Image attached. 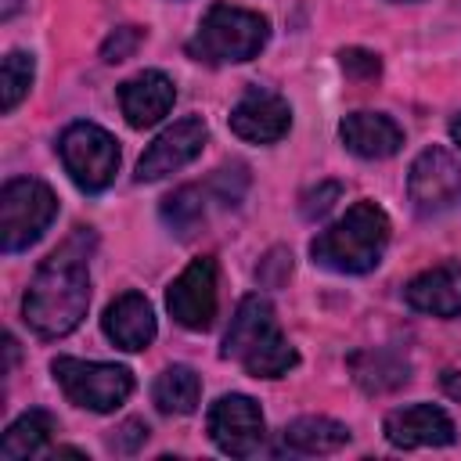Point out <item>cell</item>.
I'll list each match as a JSON object with an SVG mask.
<instances>
[{
  "label": "cell",
  "mask_w": 461,
  "mask_h": 461,
  "mask_svg": "<svg viewBox=\"0 0 461 461\" xmlns=\"http://www.w3.org/2000/svg\"><path fill=\"white\" fill-rule=\"evenodd\" d=\"M90 249L94 230L76 227L32 274L22 317L40 339H65L76 331L90 306Z\"/></svg>",
  "instance_id": "cell-1"
},
{
  "label": "cell",
  "mask_w": 461,
  "mask_h": 461,
  "mask_svg": "<svg viewBox=\"0 0 461 461\" xmlns=\"http://www.w3.org/2000/svg\"><path fill=\"white\" fill-rule=\"evenodd\" d=\"M220 353L227 360H238L252 378H281L299 364V353L288 346L270 299L259 292L238 303Z\"/></svg>",
  "instance_id": "cell-2"
},
{
  "label": "cell",
  "mask_w": 461,
  "mask_h": 461,
  "mask_svg": "<svg viewBox=\"0 0 461 461\" xmlns=\"http://www.w3.org/2000/svg\"><path fill=\"white\" fill-rule=\"evenodd\" d=\"M389 216L375 202H353L346 216H339L331 227H324L310 241V256L317 267L335 274H367L382 263L389 245Z\"/></svg>",
  "instance_id": "cell-3"
},
{
  "label": "cell",
  "mask_w": 461,
  "mask_h": 461,
  "mask_svg": "<svg viewBox=\"0 0 461 461\" xmlns=\"http://www.w3.org/2000/svg\"><path fill=\"white\" fill-rule=\"evenodd\" d=\"M270 40V22L259 11H245L234 4H212L194 36L187 40V54L205 65H234L256 58Z\"/></svg>",
  "instance_id": "cell-4"
},
{
  "label": "cell",
  "mask_w": 461,
  "mask_h": 461,
  "mask_svg": "<svg viewBox=\"0 0 461 461\" xmlns=\"http://www.w3.org/2000/svg\"><path fill=\"white\" fill-rule=\"evenodd\" d=\"M58 216L54 191L36 176H14L0 191V249L7 256L25 252L43 238Z\"/></svg>",
  "instance_id": "cell-5"
},
{
  "label": "cell",
  "mask_w": 461,
  "mask_h": 461,
  "mask_svg": "<svg viewBox=\"0 0 461 461\" xmlns=\"http://www.w3.org/2000/svg\"><path fill=\"white\" fill-rule=\"evenodd\" d=\"M50 375L68 396V403L108 414L122 407L133 393V371L122 364H104V360H79V357H58L50 360Z\"/></svg>",
  "instance_id": "cell-6"
},
{
  "label": "cell",
  "mask_w": 461,
  "mask_h": 461,
  "mask_svg": "<svg viewBox=\"0 0 461 461\" xmlns=\"http://www.w3.org/2000/svg\"><path fill=\"white\" fill-rule=\"evenodd\" d=\"M58 155L65 173L72 176L76 187L97 194L115 180L119 169V140L97 126V122H72L58 137Z\"/></svg>",
  "instance_id": "cell-7"
},
{
  "label": "cell",
  "mask_w": 461,
  "mask_h": 461,
  "mask_svg": "<svg viewBox=\"0 0 461 461\" xmlns=\"http://www.w3.org/2000/svg\"><path fill=\"white\" fill-rule=\"evenodd\" d=\"M407 198L418 216H439V212L461 205V162L439 144L425 148L411 162Z\"/></svg>",
  "instance_id": "cell-8"
},
{
  "label": "cell",
  "mask_w": 461,
  "mask_h": 461,
  "mask_svg": "<svg viewBox=\"0 0 461 461\" xmlns=\"http://www.w3.org/2000/svg\"><path fill=\"white\" fill-rule=\"evenodd\" d=\"M220 281H216V259L212 256H198L191 259L166 288V306L169 317L187 328V331H205L216 321V306H220Z\"/></svg>",
  "instance_id": "cell-9"
},
{
  "label": "cell",
  "mask_w": 461,
  "mask_h": 461,
  "mask_svg": "<svg viewBox=\"0 0 461 461\" xmlns=\"http://www.w3.org/2000/svg\"><path fill=\"white\" fill-rule=\"evenodd\" d=\"M209 439L230 457H252L263 447V411L245 393H223L205 414Z\"/></svg>",
  "instance_id": "cell-10"
},
{
  "label": "cell",
  "mask_w": 461,
  "mask_h": 461,
  "mask_svg": "<svg viewBox=\"0 0 461 461\" xmlns=\"http://www.w3.org/2000/svg\"><path fill=\"white\" fill-rule=\"evenodd\" d=\"M205 137H209V126H205L198 115L176 119V122L166 126V130L148 144V151L140 155V162H137V180L148 184V180H162L166 173L184 169L191 158L202 155Z\"/></svg>",
  "instance_id": "cell-11"
},
{
  "label": "cell",
  "mask_w": 461,
  "mask_h": 461,
  "mask_svg": "<svg viewBox=\"0 0 461 461\" xmlns=\"http://www.w3.org/2000/svg\"><path fill=\"white\" fill-rule=\"evenodd\" d=\"M227 122H230V133L249 140V144H274V140H281L288 133L292 108H288V101L281 94L249 86L241 94V101L230 108Z\"/></svg>",
  "instance_id": "cell-12"
},
{
  "label": "cell",
  "mask_w": 461,
  "mask_h": 461,
  "mask_svg": "<svg viewBox=\"0 0 461 461\" xmlns=\"http://www.w3.org/2000/svg\"><path fill=\"white\" fill-rule=\"evenodd\" d=\"M382 432L393 447L400 450H418V447H447L454 443V421L443 407L436 403H411V407H396L385 414Z\"/></svg>",
  "instance_id": "cell-13"
},
{
  "label": "cell",
  "mask_w": 461,
  "mask_h": 461,
  "mask_svg": "<svg viewBox=\"0 0 461 461\" xmlns=\"http://www.w3.org/2000/svg\"><path fill=\"white\" fill-rule=\"evenodd\" d=\"M173 101H176V86L158 68H144L119 83V108L133 130H148L158 119H166Z\"/></svg>",
  "instance_id": "cell-14"
},
{
  "label": "cell",
  "mask_w": 461,
  "mask_h": 461,
  "mask_svg": "<svg viewBox=\"0 0 461 461\" xmlns=\"http://www.w3.org/2000/svg\"><path fill=\"white\" fill-rule=\"evenodd\" d=\"M101 331L108 335V342H115L119 349L126 353H137V349H148L155 342V310L148 303V295L140 292H122L119 299H112L104 306V317H101Z\"/></svg>",
  "instance_id": "cell-15"
},
{
  "label": "cell",
  "mask_w": 461,
  "mask_h": 461,
  "mask_svg": "<svg viewBox=\"0 0 461 461\" xmlns=\"http://www.w3.org/2000/svg\"><path fill=\"white\" fill-rule=\"evenodd\" d=\"M403 299L411 310L429 313V317H461V263H439L432 270H421L418 277L407 281Z\"/></svg>",
  "instance_id": "cell-16"
},
{
  "label": "cell",
  "mask_w": 461,
  "mask_h": 461,
  "mask_svg": "<svg viewBox=\"0 0 461 461\" xmlns=\"http://www.w3.org/2000/svg\"><path fill=\"white\" fill-rule=\"evenodd\" d=\"M339 137L357 158H389L403 144L400 122L385 112H349L339 122Z\"/></svg>",
  "instance_id": "cell-17"
},
{
  "label": "cell",
  "mask_w": 461,
  "mask_h": 461,
  "mask_svg": "<svg viewBox=\"0 0 461 461\" xmlns=\"http://www.w3.org/2000/svg\"><path fill=\"white\" fill-rule=\"evenodd\" d=\"M349 439H353L349 425L324 418V414H303V418L288 421L281 432V447L292 454H335Z\"/></svg>",
  "instance_id": "cell-18"
},
{
  "label": "cell",
  "mask_w": 461,
  "mask_h": 461,
  "mask_svg": "<svg viewBox=\"0 0 461 461\" xmlns=\"http://www.w3.org/2000/svg\"><path fill=\"white\" fill-rule=\"evenodd\" d=\"M54 432H58V421H54L47 411L32 407V411H25L22 418H14V421L7 425V432H4V439H0V457H4V461L36 457V454L47 450V443L54 439Z\"/></svg>",
  "instance_id": "cell-19"
},
{
  "label": "cell",
  "mask_w": 461,
  "mask_h": 461,
  "mask_svg": "<svg viewBox=\"0 0 461 461\" xmlns=\"http://www.w3.org/2000/svg\"><path fill=\"white\" fill-rule=\"evenodd\" d=\"M198 396H202V378L187 364H169L151 385V400L162 414H191L198 407Z\"/></svg>",
  "instance_id": "cell-20"
},
{
  "label": "cell",
  "mask_w": 461,
  "mask_h": 461,
  "mask_svg": "<svg viewBox=\"0 0 461 461\" xmlns=\"http://www.w3.org/2000/svg\"><path fill=\"white\" fill-rule=\"evenodd\" d=\"M353 378L367 389V393H389V389H400L407 382V360L393 357V353H382V349H371V353H360L353 360Z\"/></svg>",
  "instance_id": "cell-21"
},
{
  "label": "cell",
  "mask_w": 461,
  "mask_h": 461,
  "mask_svg": "<svg viewBox=\"0 0 461 461\" xmlns=\"http://www.w3.org/2000/svg\"><path fill=\"white\" fill-rule=\"evenodd\" d=\"M162 220H166V227H169L173 234L187 238V234L205 220V198H202V187L184 184V187H176L173 194H166V198H162Z\"/></svg>",
  "instance_id": "cell-22"
},
{
  "label": "cell",
  "mask_w": 461,
  "mask_h": 461,
  "mask_svg": "<svg viewBox=\"0 0 461 461\" xmlns=\"http://www.w3.org/2000/svg\"><path fill=\"white\" fill-rule=\"evenodd\" d=\"M32 79H36V61H32V54H25V50H7V54H4V65H0V108H4V112H14L18 101L29 94Z\"/></svg>",
  "instance_id": "cell-23"
},
{
  "label": "cell",
  "mask_w": 461,
  "mask_h": 461,
  "mask_svg": "<svg viewBox=\"0 0 461 461\" xmlns=\"http://www.w3.org/2000/svg\"><path fill=\"white\" fill-rule=\"evenodd\" d=\"M339 68L353 79H378L382 76V58L364 47H342L339 50Z\"/></svg>",
  "instance_id": "cell-24"
},
{
  "label": "cell",
  "mask_w": 461,
  "mask_h": 461,
  "mask_svg": "<svg viewBox=\"0 0 461 461\" xmlns=\"http://www.w3.org/2000/svg\"><path fill=\"white\" fill-rule=\"evenodd\" d=\"M140 40H144V29H140V25H119V29L101 43V58H104L108 65L126 61V58H133V50L140 47Z\"/></svg>",
  "instance_id": "cell-25"
},
{
  "label": "cell",
  "mask_w": 461,
  "mask_h": 461,
  "mask_svg": "<svg viewBox=\"0 0 461 461\" xmlns=\"http://www.w3.org/2000/svg\"><path fill=\"white\" fill-rule=\"evenodd\" d=\"M288 274H292V252H285V249L267 252V259L256 267V281L259 285H281Z\"/></svg>",
  "instance_id": "cell-26"
},
{
  "label": "cell",
  "mask_w": 461,
  "mask_h": 461,
  "mask_svg": "<svg viewBox=\"0 0 461 461\" xmlns=\"http://www.w3.org/2000/svg\"><path fill=\"white\" fill-rule=\"evenodd\" d=\"M339 184H321L317 191H310V194H303V216L306 220H317V216H324L328 209H331V202L339 198Z\"/></svg>",
  "instance_id": "cell-27"
},
{
  "label": "cell",
  "mask_w": 461,
  "mask_h": 461,
  "mask_svg": "<svg viewBox=\"0 0 461 461\" xmlns=\"http://www.w3.org/2000/svg\"><path fill=\"white\" fill-rule=\"evenodd\" d=\"M443 389H447V396H454V400H461V371H454V367H447V371H443Z\"/></svg>",
  "instance_id": "cell-28"
},
{
  "label": "cell",
  "mask_w": 461,
  "mask_h": 461,
  "mask_svg": "<svg viewBox=\"0 0 461 461\" xmlns=\"http://www.w3.org/2000/svg\"><path fill=\"white\" fill-rule=\"evenodd\" d=\"M450 140H454V144L461 148V115H457V119L450 122Z\"/></svg>",
  "instance_id": "cell-29"
},
{
  "label": "cell",
  "mask_w": 461,
  "mask_h": 461,
  "mask_svg": "<svg viewBox=\"0 0 461 461\" xmlns=\"http://www.w3.org/2000/svg\"><path fill=\"white\" fill-rule=\"evenodd\" d=\"M14 4H18V0H7V7H4V18H11V14H14Z\"/></svg>",
  "instance_id": "cell-30"
},
{
  "label": "cell",
  "mask_w": 461,
  "mask_h": 461,
  "mask_svg": "<svg viewBox=\"0 0 461 461\" xmlns=\"http://www.w3.org/2000/svg\"><path fill=\"white\" fill-rule=\"evenodd\" d=\"M396 4H411V0H396Z\"/></svg>",
  "instance_id": "cell-31"
}]
</instances>
